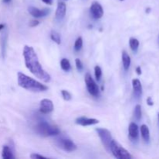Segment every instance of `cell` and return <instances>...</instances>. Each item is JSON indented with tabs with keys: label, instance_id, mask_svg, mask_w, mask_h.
Wrapping results in <instances>:
<instances>
[{
	"label": "cell",
	"instance_id": "4316f807",
	"mask_svg": "<svg viewBox=\"0 0 159 159\" xmlns=\"http://www.w3.org/2000/svg\"><path fill=\"white\" fill-rule=\"evenodd\" d=\"M39 24V21L38 20H31L30 22V26H31V27H35L36 26H37V25Z\"/></svg>",
	"mask_w": 159,
	"mask_h": 159
},
{
	"label": "cell",
	"instance_id": "cb8c5ba5",
	"mask_svg": "<svg viewBox=\"0 0 159 159\" xmlns=\"http://www.w3.org/2000/svg\"><path fill=\"white\" fill-rule=\"evenodd\" d=\"M61 95H62V97L64 98L65 100L68 101L71 99V94H70L68 91H66V90H61Z\"/></svg>",
	"mask_w": 159,
	"mask_h": 159
},
{
	"label": "cell",
	"instance_id": "7a4b0ae2",
	"mask_svg": "<svg viewBox=\"0 0 159 159\" xmlns=\"http://www.w3.org/2000/svg\"><path fill=\"white\" fill-rule=\"evenodd\" d=\"M18 85L22 88L32 92H43L48 89L46 85L37 82L22 72H18Z\"/></svg>",
	"mask_w": 159,
	"mask_h": 159
},
{
	"label": "cell",
	"instance_id": "52a82bcc",
	"mask_svg": "<svg viewBox=\"0 0 159 159\" xmlns=\"http://www.w3.org/2000/svg\"><path fill=\"white\" fill-rule=\"evenodd\" d=\"M57 145L59 146V148H62L63 150L66 151V152H74L77 148V146L76 144L73 142L71 140L68 139V138H60V139H57Z\"/></svg>",
	"mask_w": 159,
	"mask_h": 159
},
{
	"label": "cell",
	"instance_id": "ffe728a7",
	"mask_svg": "<svg viewBox=\"0 0 159 159\" xmlns=\"http://www.w3.org/2000/svg\"><path fill=\"white\" fill-rule=\"evenodd\" d=\"M51 38L53 41L55 42L57 44H60L61 43V37L59 35V34L56 31L52 30L51 33Z\"/></svg>",
	"mask_w": 159,
	"mask_h": 159
},
{
	"label": "cell",
	"instance_id": "3957f363",
	"mask_svg": "<svg viewBox=\"0 0 159 159\" xmlns=\"http://www.w3.org/2000/svg\"><path fill=\"white\" fill-rule=\"evenodd\" d=\"M36 131L42 136H55L60 134V130L57 127L50 125L46 121H41L36 127Z\"/></svg>",
	"mask_w": 159,
	"mask_h": 159
},
{
	"label": "cell",
	"instance_id": "ba28073f",
	"mask_svg": "<svg viewBox=\"0 0 159 159\" xmlns=\"http://www.w3.org/2000/svg\"><path fill=\"white\" fill-rule=\"evenodd\" d=\"M90 12L95 19H100L103 16V9L97 2H94L90 6Z\"/></svg>",
	"mask_w": 159,
	"mask_h": 159
},
{
	"label": "cell",
	"instance_id": "277c9868",
	"mask_svg": "<svg viewBox=\"0 0 159 159\" xmlns=\"http://www.w3.org/2000/svg\"><path fill=\"white\" fill-rule=\"evenodd\" d=\"M110 152L113 155L115 158L118 159H130L132 156L126 150L125 148L122 147L117 141L115 140H112L110 143Z\"/></svg>",
	"mask_w": 159,
	"mask_h": 159
},
{
	"label": "cell",
	"instance_id": "f1b7e54d",
	"mask_svg": "<svg viewBox=\"0 0 159 159\" xmlns=\"http://www.w3.org/2000/svg\"><path fill=\"white\" fill-rule=\"evenodd\" d=\"M42 1H43L44 3H46V4H48V5H51L53 2V0H42Z\"/></svg>",
	"mask_w": 159,
	"mask_h": 159
},
{
	"label": "cell",
	"instance_id": "836d02e7",
	"mask_svg": "<svg viewBox=\"0 0 159 159\" xmlns=\"http://www.w3.org/2000/svg\"><path fill=\"white\" fill-rule=\"evenodd\" d=\"M158 121H159V113H158Z\"/></svg>",
	"mask_w": 159,
	"mask_h": 159
},
{
	"label": "cell",
	"instance_id": "603a6c76",
	"mask_svg": "<svg viewBox=\"0 0 159 159\" xmlns=\"http://www.w3.org/2000/svg\"><path fill=\"white\" fill-rule=\"evenodd\" d=\"M82 44H83V42H82V37H79V38L76 40L75 43V51H79V50L82 48Z\"/></svg>",
	"mask_w": 159,
	"mask_h": 159
},
{
	"label": "cell",
	"instance_id": "7c38bea8",
	"mask_svg": "<svg viewBox=\"0 0 159 159\" xmlns=\"http://www.w3.org/2000/svg\"><path fill=\"white\" fill-rule=\"evenodd\" d=\"M66 14V5L63 2H60L57 4V10H56V18L57 20H62Z\"/></svg>",
	"mask_w": 159,
	"mask_h": 159
},
{
	"label": "cell",
	"instance_id": "44dd1931",
	"mask_svg": "<svg viewBox=\"0 0 159 159\" xmlns=\"http://www.w3.org/2000/svg\"><path fill=\"white\" fill-rule=\"evenodd\" d=\"M141 107L140 105H137L134 109V116L138 120H140L141 118Z\"/></svg>",
	"mask_w": 159,
	"mask_h": 159
},
{
	"label": "cell",
	"instance_id": "e0dca14e",
	"mask_svg": "<svg viewBox=\"0 0 159 159\" xmlns=\"http://www.w3.org/2000/svg\"><path fill=\"white\" fill-rule=\"evenodd\" d=\"M2 158L4 159H12L14 158L12 155V151L10 150L9 147L8 146H4L2 148Z\"/></svg>",
	"mask_w": 159,
	"mask_h": 159
},
{
	"label": "cell",
	"instance_id": "9c48e42d",
	"mask_svg": "<svg viewBox=\"0 0 159 159\" xmlns=\"http://www.w3.org/2000/svg\"><path fill=\"white\" fill-rule=\"evenodd\" d=\"M54 110V105L52 101L50 99H44L40 101V111L43 114H48Z\"/></svg>",
	"mask_w": 159,
	"mask_h": 159
},
{
	"label": "cell",
	"instance_id": "f546056e",
	"mask_svg": "<svg viewBox=\"0 0 159 159\" xmlns=\"http://www.w3.org/2000/svg\"><path fill=\"white\" fill-rule=\"evenodd\" d=\"M136 71H137V73H138V75H141V67H137V68H136Z\"/></svg>",
	"mask_w": 159,
	"mask_h": 159
},
{
	"label": "cell",
	"instance_id": "4fadbf2b",
	"mask_svg": "<svg viewBox=\"0 0 159 159\" xmlns=\"http://www.w3.org/2000/svg\"><path fill=\"white\" fill-rule=\"evenodd\" d=\"M132 85H133V89L134 96L137 97H140L142 95V85L139 79H134L132 81Z\"/></svg>",
	"mask_w": 159,
	"mask_h": 159
},
{
	"label": "cell",
	"instance_id": "83f0119b",
	"mask_svg": "<svg viewBox=\"0 0 159 159\" xmlns=\"http://www.w3.org/2000/svg\"><path fill=\"white\" fill-rule=\"evenodd\" d=\"M147 103H148V106H153L154 105V102L152 101V97H148Z\"/></svg>",
	"mask_w": 159,
	"mask_h": 159
},
{
	"label": "cell",
	"instance_id": "8fae6325",
	"mask_svg": "<svg viewBox=\"0 0 159 159\" xmlns=\"http://www.w3.org/2000/svg\"><path fill=\"white\" fill-rule=\"evenodd\" d=\"M99 121L96 119H93V118H87L85 116H81V117L77 118L75 120V123L77 124H79L81 126H89V125H94V124H99Z\"/></svg>",
	"mask_w": 159,
	"mask_h": 159
},
{
	"label": "cell",
	"instance_id": "5b68a950",
	"mask_svg": "<svg viewBox=\"0 0 159 159\" xmlns=\"http://www.w3.org/2000/svg\"><path fill=\"white\" fill-rule=\"evenodd\" d=\"M96 130L99 137L100 138L107 152H110V143H111V141L113 140L112 139L111 133L106 128H96Z\"/></svg>",
	"mask_w": 159,
	"mask_h": 159
},
{
	"label": "cell",
	"instance_id": "2e32d148",
	"mask_svg": "<svg viewBox=\"0 0 159 159\" xmlns=\"http://www.w3.org/2000/svg\"><path fill=\"white\" fill-rule=\"evenodd\" d=\"M141 133L144 141H145V142H148L149 140H150V132H149V129L147 125L144 124V125L141 126Z\"/></svg>",
	"mask_w": 159,
	"mask_h": 159
},
{
	"label": "cell",
	"instance_id": "5bb4252c",
	"mask_svg": "<svg viewBox=\"0 0 159 159\" xmlns=\"http://www.w3.org/2000/svg\"><path fill=\"white\" fill-rule=\"evenodd\" d=\"M129 135L130 138L134 140H137L138 138V135H139V130H138V127L135 123H131L129 125L128 128Z\"/></svg>",
	"mask_w": 159,
	"mask_h": 159
},
{
	"label": "cell",
	"instance_id": "e575fe53",
	"mask_svg": "<svg viewBox=\"0 0 159 159\" xmlns=\"http://www.w3.org/2000/svg\"><path fill=\"white\" fill-rule=\"evenodd\" d=\"M120 1H124V0H120Z\"/></svg>",
	"mask_w": 159,
	"mask_h": 159
},
{
	"label": "cell",
	"instance_id": "d6986e66",
	"mask_svg": "<svg viewBox=\"0 0 159 159\" xmlns=\"http://www.w3.org/2000/svg\"><path fill=\"white\" fill-rule=\"evenodd\" d=\"M61 67L65 71H68L71 68V64L67 58H63L61 61Z\"/></svg>",
	"mask_w": 159,
	"mask_h": 159
},
{
	"label": "cell",
	"instance_id": "30bf717a",
	"mask_svg": "<svg viewBox=\"0 0 159 159\" xmlns=\"http://www.w3.org/2000/svg\"><path fill=\"white\" fill-rule=\"evenodd\" d=\"M28 11H29V12L33 16L36 17V18L44 17L50 12V9H37V8L34 7V6H30V7L28 8Z\"/></svg>",
	"mask_w": 159,
	"mask_h": 159
},
{
	"label": "cell",
	"instance_id": "8992f818",
	"mask_svg": "<svg viewBox=\"0 0 159 159\" xmlns=\"http://www.w3.org/2000/svg\"><path fill=\"white\" fill-rule=\"evenodd\" d=\"M85 85H86L87 89H88L90 95H92L93 96H95V97H98V96H99V87L96 85V83L95 82V81L93 80V77H92L91 75H90L89 73H87V74L85 75Z\"/></svg>",
	"mask_w": 159,
	"mask_h": 159
},
{
	"label": "cell",
	"instance_id": "1f68e13d",
	"mask_svg": "<svg viewBox=\"0 0 159 159\" xmlns=\"http://www.w3.org/2000/svg\"><path fill=\"white\" fill-rule=\"evenodd\" d=\"M10 1L11 0H2V2L4 3H9V2H10Z\"/></svg>",
	"mask_w": 159,
	"mask_h": 159
},
{
	"label": "cell",
	"instance_id": "d6a6232c",
	"mask_svg": "<svg viewBox=\"0 0 159 159\" xmlns=\"http://www.w3.org/2000/svg\"><path fill=\"white\" fill-rule=\"evenodd\" d=\"M151 11V9L150 8H148L147 9V10H146V12H149Z\"/></svg>",
	"mask_w": 159,
	"mask_h": 159
},
{
	"label": "cell",
	"instance_id": "9a60e30c",
	"mask_svg": "<svg viewBox=\"0 0 159 159\" xmlns=\"http://www.w3.org/2000/svg\"><path fill=\"white\" fill-rule=\"evenodd\" d=\"M122 61H123V66L125 71H127L130 68V57L129 54H127L126 51H123L122 53Z\"/></svg>",
	"mask_w": 159,
	"mask_h": 159
},
{
	"label": "cell",
	"instance_id": "ac0fdd59",
	"mask_svg": "<svg viewBox=\"0 0 159 159\" xmlns=\"http://www.w3.org/2000/svg\"><path fill=\"white\" fill-rule=\"evenodd\" d=\"M129 43H130V47L131 48V50L133 51H137L138 49V47H139V41H138V39L134 38L131 37L129 40Z\"/></svg>",
	"mask_w": 159,
	"mask_h": 159
},
{
	"label": "cell",
	"instance_id": "7402d4cb",
	"mask_svg": "<svg viewBox=\"0 0 159 159\" xmlns=\"http://www.w3.org/2000/svg\"><path fill=\"white\" fill-rule=\"evenodd\" d=\"M95 76H96V79L97 81H100L101 77H102V69L99 66H96L95 67Z\"/></svg>",
	"mask_w": 159,
	"mask_h": 159
},
{
	"label": "cell",
	"instance_id": "484cf974",
	"mask_svg": "<svg viewBox=\"0 0 159 159\" xmlns=\"http://www.w3.org/2000/svg\"><path fill=\"white\" fill-rule=\"evenodd\" d=\"M30 158L32 159H38V158H46V157L42 156V155H38V154H32L30 155Z\"/></svg>",
	"mask_w": 159,
	"mask_h": 159
},
{
	"label": "cell",
	"instance_id": "6da1fadb",
	"mask_svg": "<svg viewBox=\"0 0 159 159\" xmlns=\"http://www.w3.org/2000/svg\"><path fill=\"white\" fill-rule=\"evenodd\" d=\"M23 57H24L25 65L33 75L40 79L44 82H49L51 81V75L43 70L40 64L37 54L32 47L24 46L23 48Z\"/></svg>",
	"mask_w": 159,
	"mask_h": 159
},
{
	"label": "cell",
	"instance_id": "d4e9b609",
	"mask_svg": "<svg viewBox=\"0 0 159 159\" xmlns=\"http://www.w3.org/2000/svg\"><path fill=\"white\" fill-rule=\"evenodd\" d=\"M75 65H76V68H77L78 71H82V69H83V65H82L80 59L79 58L75 59Z\"/></svg>",
	"mask_w": 159,
	"mask_h": 159
},
{
	"label": "cell",
	"instance_id": "4dcf8cb0",
	"mask_svg": "<svg viewBox=\"0 0 159 159\" xmlns=\"http://www.w3.org/2000/svg\"><path fill=\"white\" fill-rule=\"evenodd\" d=\"M5 25L4 24H0V30H2V29H4Z\"/></svg>",
	"mask_w": 159,
	"mask_h": 159
}]
</instances>
